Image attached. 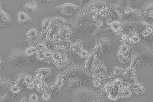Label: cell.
<instances>
[{"instance_id":"cell-4","label":"cell","mask_w":153,"mask_h":102,"mask_svg":"<svg viewBox=\"0 0 153 102\" xmlns=\"http://www.w3.org/2000/svg\"><path fill=\"white\" fill-rule=\"evenodd\" d=\"M113 9L116 10L119 19L122 22L143 20L142 11L133 9L130 6H120L115 5Z\"/></svg>"},{"instance_id":"cell-2","label":"cell","mask_w":153,"mask_h":102,"mask_svg":"<svg viewBox=\"0 0 153 102\" xmlns=\"http://www.w3.org/2000/svg\"><path fill=\"white\" fill-rule=\"evenodd\" d=\"M73 102H107L108 99L100 92L85 87H80L75 89L72 95Z\"/></svg>"},{"instance_id":"cell-18","label":"cell","mask_w":153,"mask_h":102,"mask_svg":"<svg viewBox=\"0 0 153 102\" xmlns=\"http://www.w3.org/2000/svg\"><path fill=\"white\" fill-rule=\"evenodd\" d=\"M55 49H69L71 45L72 41L70 38H61L58 37L55 40Z\"/></svg>"},{"instance_id":"cell-11","label":"cell","mask_w":153,"mask_h":102,"mask_svg":"<svg viewBox=\"0 0 153 102\" xmlns=\"http://www.w3.org/2000/svg\"><path fill=\"white\" fill-rule=\"evenodd\" d=\"M131 47L127 43H123L119 47L117 58L123 65H127L131 55Z\"/></svg>"},{"instance_id":"cell-47","label":"cell","mask_w":153,"mask_h":102,"mask_svg":"<svg viewBox=\"0 0 153 102\" xmlns=\"http://www.w3.org/2000/svg\"><path fill=\"white\" fill-rule=\"evenodd\" d=\"M51 95L48 93H47V92H44L42 93V99L43 100V101L45 102H47L49 101L51 99Z\"/></svg>"},{"instance_id":"cell-48","label":"cell","mask_w":153,"mask_h":102,"mask_svg":"<svg viewBox=\"0 0 153 102\" xmlns=\"http://www.w3.org/2000/svg\"><path fill=\"white\" fill-rule=\"evenodd\" d=\"M35 83H34V82H33V80L28 85V87H27V88H28V89H29V90H34V88H35Z\"/></svg>"},{"instance_id":"cell-42","label":"cell","mask_w":153,"mask_h":102,"mask_svg":"<svg viewBox=\"0 0 153 102\" xmlns=\"http://www.w3.org/2000/svg\"><path fill=\"white\" fill-rule=\"evenodd\" d=\"M21 90L20 89V88L19 87V86L18 85H16V84H15L14 83L12 85L10 86V87H9V91L12 93L13 94H14V95H17V94H18V93H20V91H21Z\"/></svg>"},{"instance_id":"cell-40","label":"cell","mask_w":153,"mask_h":102,"mask_svg":"<svg viewBox=\"0 0 153 102\" xmlns=\"http://www.w3.org/2000/svg\"><path fill=\"white\" fill-rule=\"evenodd\" d=\"M47 85L44 81L39 83V84H37L36 85V90L37 91L40 93H43L44 92H45L47 87Z\"/></svg>"},{"instance_id":"cell-10","label":"cell","mask_w":153,"mask_h":102,"mask_svg":"<svg viewBox=\"0 0 153 102\" xmlns=\"http://www.w3.org/2000/svg\"><path fill=\"white\" fill-rule=\"evenodd\" d=\"M149 26H152L146 23L143 20L130 21L127 22H123V26L124 31H127L128 33H141L142 30Z\"/></svg>"},{"instance_id":"cell-29","label":"cell","mask_w":153,"mask_h":102,"mask_svg":"<svg viewBox=\"0 0 153 102\" xmlns=\"http://www.w3.org/2000/svg\"><path fill=\"white\" fill-rule=\"evenodd\" d=\"M143 63L141 55L138 52H132L131 55V66L136 68Z\"/></svg>"},{"instance_id":"cell-16","label":"cell","mask_w":153,"mask_h":102,"mask_svg":"<svg viewBox=\"0 0 153 102\" xmlns=\"http://www.w3.org/2000/svg\"><path fill=\"white\" fill-rule=\"evenodd\" d=\"M109 80L107 74H92V82L93 85L97 88H100L104 84Z\"/></svg>"},{"instance_id":"cell-3","label":"cell","mask_w":153,"mask_h":102,"mask_svg":"<svg viewBox=\"0 0 153 102\" xmlns=\"http://www.w3.org/2000/svg\"><path fill=\"white\" fill-rule=\"evenodd\" d=\"M61 74L66 79V82L72 78H78L85 82L86 80H92V74L88 73L83 66L79 65H70L64 70Z\"/></svg>"},{"instance_id":"cell-50","label":"cell","mask_w":153,"mask_h":102,"mask_svg":"<svg viewBox=\"0 0 153 102\" xmlns=\"http://www.w3.org/2000/svg\"><path fill=\"white\" fill-rule=\"evenodd\" d=\"M20 101H21V102H27L28 101H27V99L26 98H23L21 99Z\"/></svg>"},{"instance_id":"cell-41","label":"cell","mask_w":153,"mask_h":102,"mask_svg":"<svg viewBox=\"0 0 153 102\" xmlns=\"http://www.w3.org/2000/svg\"><path fill=\"white\" fill-rule=\"evenodd\" d=\"M24 7L28 10L34 11L37 8V4L35 2H28L25 4Z\"/></svg>"},{"instance_id":"cell-13","label":"cell","mask_w":153,"mask_h":102,"mask_svg":"<svg viewBox=\"0 0 153 102\" xmlns=\"http://www.w3.org/2000/svg\"><path fill=\"white\" fill-rule=\"evenodd\" d=\"M26 36V39L24 42L29 46H35L38 43L42 42L39 36V32L36 28H32L28 30Z\"/></svg>"},{"instance_id":"cell-23","label":"cell","mask_w":153,"mask_h":102,"mask_svg":"<svg viewBox=\"0 0 153 102\" xmlns=\"http://www.w3.org/2000/svg\"><path fill=\"white\" fill-rule=\"evenodd\" d=\"M130 87L131 90L134 91L138 96H142L144 94V92L146 89V85L143 83H139L138 81L135 83L130 85Z\"/></svg>"},{"instance_id":"cell-51","label":"cell","mask_w":153,"mask_h":102,"mask_svg":"<svg viewBox=\"0 0 153 102\" xmlns=\"http://www.w3.org/2000/svg\"><path fill=\"white\" fill-rule=\"evenodd\" d=\"M151 47L153 49V43H152V45H151Z\"/></svg>"},{"instance_id":"cell-27","label":"cell","mask_w":153,"mask_h":102,"mask_svg":"<svg viewBox=\"0 0 153 102\" xmlns=\"http://www.w3.org/2000/svg\"><path fill=\"white\" fill-rule=\"evenodd\" d=\"M124 70L125 69H124L122 67L115 66L112 69L111 74L108 75L109 80H113L118 78L121 79L124 74Z\"/></svg>"},{"instance_id":"cell-25","label":"cell","mask_w":153,"mask_h":102,"mask_svg":"<svg viewBox=\"0 0 153 102\" xmlns=\"http://www.w3.org/2000/svg\"><path fill=\"white\" fill-rule=\"evenodd\" d=\"M107 71H108L107 68L98 58L95 63L92 74H107Z\"/></svg>"},{"instance_id":"cell-17","label":"cell","mask_w":153,"mask_h":102,"mask_svg":"<svg viewBox=\"0 0 153 102\" xmlns=\"http://www.w3.org/2000/svg\"><path fill=\"white\" fill-rule=\"evenodd\" d=\"M86 59V60H85L83 66L88 73L92 74L95 63L98 58L92 51H90L89 56Z\"/></svg>"},{"instance_id":"cell-14","label":"cell","mask_w":153,"mask_h":102,"mask_svg":"<svg viewBox=\"0 0 153 102\" xmlns=\"http://www.w3.org/2000/svg\"><path fill=\"white\" fill-rule=\"evenodd\" d=\"M143 21L153 26V1L145 4L142 11Z\"/></svg>"},{"instance_id":"cell-52","label":"cell","mask_w":153,"mask_h":102,"mask_svg":"<svg viewBox=\"0 0 153 102\" xmlns=\"http://www.w3.org/2000/svg\"><path fill=\"white\" fill-rule=\"evenodd\" d=\"M47 1H52V0H46Z\"/></svg>"},{"instance_id":"cell-46","label":"cell","mask_w":153,"mask_h":102,"mask_svg":"<svg viewBox=\"0 0 153 102\" xmlns=\"http://www.w3.org/2000/svg\"><path fill=\"white\" fill-rule=\"evenodd\" d=\"M78 55H79V57L81 58H86L88 56H89V51H87L86 50H85V49H83V50H82L78 54Z\"/></svg>"},{"instance_id":"cell-24","label":"cell","mask_w":153,"mask_h":102,"mask_svg":"<svg viewBox=\"0 0 153 102\" xmlns=\"http://www.w3.org/2000/svg\"><path fill=\"white\" fill-rule=\"evenodd\" d=\"M85 82L78 78H72L66 81L68 88L70 91H74L75 89L81 87L84 84Z\"/></svg>"},{"instance_id":"cell-36","label":"cell","mask_w":153,"mask_h":102,"mask_svg":"<svg viewBox=\"0 0 153 102\" xmlns=\"http://www.w3.org/2000/svg\"><path fill=\"white\" fill-rule=\"evenodd\" d=\"M36 58L40 65H42L44 63H48L47 60L45 58L44 52H37L36 54Z\"/></svg>"},{"instance_id":"cell-45","label":"cell","mask_w":153,"mask_h":102,"mask_svg":"<svg viewBox=\"0 0 153 102\" xmlns=\"http://www.w3.org/2000/svg\"><path fill=\"white\" fill-rule=\"evenodd\" d=\"M28 101L31 102H39V97L36 93H33L29 96Z\"/></svg>"},{"instance_id":"cell-35","label":"cell","mask_w":153,"mask_h":102,"mask_svg":"<svg viewBox=\"0 0 153 102\" xmlns=\"http://www.w3.org/2000/svg\"><path fill=\"white\" fill-rule=\"evenodd\" d=\"M131 95H132V90L130 87V85H128L124 88L122 91L121 99H128L131 96Z\"/></svg>"},{"instance_id":"cell-28","label":"cell","mask_w":153,"mask_h":102,"mask_svg":"<svg viewBox=\"0 0 153 102\" xmlns=\"http://www.w3.org/2000/svg\"><path fill=\"white\" fill-rule=\"evenodd\" d=\"M17 17L18 22L20 24H26L31 23L32 20L27 13L23 11H20L18 13Z\"/></svg>"},{"instance_id":"cell-49","label":"cell","mask_w":153,"mask_h":102,"mask_svg":"<svg viewBox=\"0 0 153 102\" xmlns=\"http://www.w3.org/2000/svg\"><path fill=\"white\" fill-rule=\"evenodd\" d=\"M4 65V61L2 60V58L0 57V71L2 70V67Z\"/></svg>"},{"instance_id":"cell-6","label":"cell","mask_w":153,"mask_h":102,"mask_svg":"<svg viewBox=\"0 0 153 102\" xmlns=\"http://www.w3.org/2000/svg\"><path fill=\"white\" fill-rule=\"evenodd\" d=\"M69 22L62 17H52L51 23L49 26L46 39L48 40H55L59 33L61 29L64 26L67 25Z\"/></svg>"},{"instance_id":"cell-30","label":"cell","mask_w":153,"mask_h":102,"mask_svg":"<svg viewBox=\"0 0 153 102\" xmlns=\"http://www.w3.org/2000/svg\"><path fill=\"white\" fill-rule=\"evenodd\" d=\"M72 35H73V32L72 29L67 25L64 26L61 29L58 37L70 38L72 37Z\"/></svg>"},{"instance_id":"cell-44","label":"cell","mask_w":153,"mask_h":102,"mask_svg":"<svg viewBox=\"0 0 153 102\" xmlns=\"http://www.w3.org/2000/svg\"><path fill=\"white\" fill-rule=\"evenodd\" d=\"M44 80H45L44 77H43L40 74L36 73V75L33 79V82H34V83L35 85V87H36V85L37 84H39V83L44 81Z\"/></svg>"},{"instance_id":"cell-39","label":"cell","mask_w":153,"mask_h":102,"mask_svg":"<svg viewBox=\"0 0 153 102\" xmlns=\"http://www.w3.org/2000/svg\"><path fill=\"white\" fill-rule=\"evenodd\" d=\"M42 42L45 43V44L48 49H49L51 51H54V50L55 49V45L54 40H48L45 39Z\"/></svg>"},{"instance_id":"cell-1","label":"cell","mask_w":153,"mask_h":102,"mask_svg":"<svg viewBox=\"0 0 153 102\" xmlns=\"http://www.w3.org/2000/svg\"><path fill=\"white\" fill-rule=\"evenodd\" d=\"M130 84L118 78L109 80L100 88V93L108 101H116L121 99L124 88Z\"/></svg>"},{"instance_id":"cell-34","label":"cell","mask_w":153,"mask_h":102,"mask_svg":"<svg viewBox=\"0 0 153 102\" xmlns=\"http://www.w3.org/2000/svg\"><path fill=\"white\" fill-rule=\"evenodd\" d=\"M129 37L128 39V42L130 43H136L141 42V37L139 34L133 33H128Z\"/></svg>"},{"instance_id":"cell-32","label":"cell","mask_w":153,"mask_h":102,"mask_svg":"<svg viewBox=\"0 0 153 102\" xmlns=\"http://www.w3.org/2000/svg\"><path fill=\"white\" fill-rule=\"evenodd\" d=\"M51 19H52V17H45L42 19V25H41V30H40L41 32L47 34L49 26L51 21Z\"/></svg>"},{"instance_id":"cell-26","label":"cell","mask_w":153,"mask_h":102,"mask_svg":"<svg viewBox=\"0 0 153 102\" xmlns=\"http://www.w3.org/2000/svg\"><path fill=\"white\" fill-rule=\"evenodd\" d=\"M72 63V60L69 57H67L57 62H55L54 64L56 68L64 70V69L68 68L70 65H71Z\"/></svg>"},{"instance_id":"cell-5","label":"cell","mask_w":153,"mask_h":102,"mask_svg":"<svg viewBox=\"0 0 153 102\" xmlns=\"http://www.w3.org/2000/svg\"><path fill=\"white\" fill-rule=\"evenodd\" d=\"M131 52L139 53L143 60V63L153 67V49L147 44L143 42L133 43Z\"/></svg>"},{"instance_id":"cell-37","label":"cell","mask_w":153,"mask_h":102,"mask_svg":"<svg viewBox=\"0 0 153 102\" xmlns=\"http://www.w3.org/2000/svg\"><path fill=\"white\" fill-rule=\"evenodd\" d=\"M24 52L27 57H32L36 55L37 51L35 46H29L24 50Z\"/></svg>"},{"instance_id":"cell-31","label":"cell","mask_w":153,"mask_h":102,"mask_svg":"<svg viewBox=\"0 0 153 102\" xmlns=\"http://www.w3.org/2000/svg\"><path fill=\"white\" fill-rule=\"evenodd\" d=\"M109 30H110L109 27L102 28V29H96L89 37H90L91 38H94L97 39L100 37H101L103 34Z\"/></svg>"},{"instance_id":"cell-22","label":"cell","mask_w":153,"mask_h":102,"mask_svg":"<svg viewBox=\"0 0 153 102\" xmlns=\"http://www.w3.org/2000/svg\"><path fill=\"white\" fill-rule=\"evenodd\" d=\"M96 43L99 44L102 49V50L103 52V54L108 52L110 51L111 49V41L104 37H100L99 38L96 39Z\"/></svg>"},{"instance_id":"cell-19","label":"cell","mask_w":153,"mask_h":102,"mask_svg":"<svg viewBox=\"0 0 153 102\" xmlns=\"http://www.w3.org/2000/svg\"><path fill=\"white\" fill-rule=\"evenodd\" d=\"M109 27L110 28V30H111L117 36L120 35L124 32L123 26V22L120 21H113L111 22L109 25Z\"/></svg>"},{"instance_id":"cell-12","label":"cell","mask_w":153,"mask_h":102,"mask_svg":"<svg viewBox=\"0 0 153 102\" xmlns=\"http://www.w3.org/2000/svg\"><path fill=\"white\" fill-rule=\"evenodd\" d=\"M55 10L59 11L64 16H70L78 14L80 12L81 8L78 5L70 3H67L56 6Z\"/></svg>"},{"instance_id":"cell-7","label":"cell","mask_w":153,"mask_h":102,"mask_svg":"<svg viewBox=\"0 0 153 102\" xmlns=\"http://www.w3.org/2000/svg\"><path fill=\"white\" fill-rule=\"evenodd\" d=\"M8 60L13 66H27L29 65L28 57L26 55L24 50L18 47L12 49L9 52Z\"/></svg>"},{"instance_id":"cell-9","label":"cell","mask_w":153,"mask_h":102,"mask_svg":"<svg viewBox=\"0 0 153 102\" xmlns=\"http://www.w3.org/2000/svg\"><path fill=\"white\" fill-rule=\"evenodd\" d=\"M66 79L61 74L57 75L56 79L54 83L48 85L45 92L50 94L51 97H58L61 95V89L66 83Z\"/></svg>"},{"instance_id":"cell-15","label":"cell","mask_w":153,"mask_h":102,"mask_svg":"<svg viewBox=\"0 0 153 102\" xmlns=\"http://www.w3.org/2000/svg\"><path fill=\"white\" fill-rule=\"evenodd\" d=\"M123 81L131 85L137 82V77L135 68L130 66L124 70V73L121 78Z\"/></svg>"},{"instance_id":"cell-43","label":"cell","mask_w":153,"mask_h":102,"mask_svg":"<svg viewBox=\"0 0 153 102\" xmlns=\"http://www.w3.org/2000/svg\"><path fill=\"white\" fill-rule=\"evenodd\" d=\"M35 47L36 48L37 52H44L45 51V50L47 49L45 43L43 42L38 43Z\"/></svg>"},{"instance_id":"cell-33","label":"cell","mask_w":153,"mask_h":102,"mask_svg":"<svg viewBox=\"0 0 153 102\" xmlns=\"http://www.w3.org/2000/svg\"><path fill=\"white\" fill-rule=\"evenodd\" d=\"M36 73L40 74L44 78H47L50 77L53 73V68H38L36 71Z\"/></svg>"},{"instance_id":"cell-20","label":"cell","mask_w":153,"mask_h":102,"mask_svg":"<svg viewBox=\"0 0 153 102\" xmlns=\"http://www.w3.org/2000/svg\"><path fill=\"white\" fill-rule=\"evenodd\" d=\"M27 74L25 72L21 71L18 75L16 77L15 80L13 83L16 85H18L20 89L24 90L27 88V82H26V77Z\"/></svg>"},{"instance_id":"cell-38","label":"cell","mask_w":153,"mask_h":102,"mask_svg":"<svg viewBox=\"0 0 153 102\" xmlns=\"http://www.w3.org/2000/svg\"><path fill=\"white\" fill-rule=\"evenodd\" d=\"M153 26H149L144 28V29L142 30L141 34L142 35V37H148L150 35L153 34Z\"/></svg>"},{"instance_id":"cell-8","label":"cell","mask_w":153,"mask_h":102,"mask_svg":"<svg viewBox=\"0 0 153 102\" xmlns=\"http://www.w3.org/2000/svg\"><path fill=\"white\" fill-rule=\"evenodd\" d=\"M13 81L5 77H0V102L11 101L16 95L9 91V87Z\"/></svg>"},{"instance_id":"cell-21","label":"cell","mask_w":153,"mask_h":102,"mask_svg":"<svg viewBox=\"0 0 153 102\" xmlns=\"http://www.w3.org/2000/svg\"><path fill=\"white\" fill-rule=\"evenodd\" d=\"M84 49V42L82 40H78L76 42L72 43L69 48V54L71 56H74L78 54Z\"/></svg>"}]
</instances>
